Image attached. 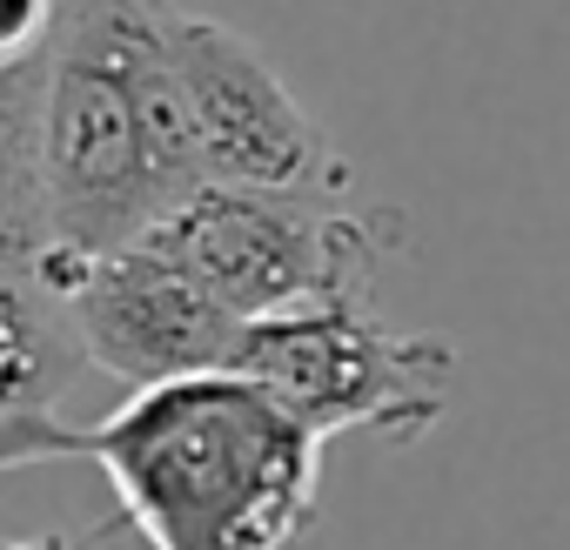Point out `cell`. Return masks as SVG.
<instances>
[{"label":"cell","instance_id":"obj_7","mask_svg":"<svg viewBox=\"0 0 570 550\" xmlns=\"http://www.w3.org/2000/svg\"><path fill=\"white\" fill-rule=\"evenodd\" d=\"M0 330H8V410H0V463L28 470L55 456V436L75 430L61 410L95 370L68 289L48 283L35 262H0Z\"/></svg>","mask_w":570,"mask_h":550},{"label":"cell","instance_id":"obj_8","mask_svg":"<svg viewBox=\"0 0 570 550\" xmlns=\"http://www.w3.org/2000/svg\"><path fill=\"white\" fill-rule=\"evenodd\" d=\"M61 0H0V61H21L35 48H48Z\"/></svg>","mask_w":570,"mask_h":550},{"label":"cell","instance_id":"obj_3","mask_svg":"<svg viewBox=\"0 0 570 550\" xmlns=\"http://www.w3.org/2000/svg\"><path fill=\"white\" fill-rule=\"evenodd\" d=\"M396 242V215L336 208V195H282V188H222L208 181L188 208H175L148 248L248 330L356 296L370 262Z\"/></svg>","mask_w":570,"mask_h":550},{"label":"cell","instance_id":"obj_4","mask_svg":"<svg viewBox=\"0 0 570 550\" xmlns=\"http://www.w3.org/2000/svg\"><path fill=\"white\" fill-rule=\"evenodd\" d=\"M242 376H255L323 443L343 430H376L390 443H416L443 423V410L456 396V350L443 336L396 330L356 289V296H336L303 316L255 323L248 350H242Z\"/></svg>","mask_w":570,"mask_h":550},{"label":"cell","instance_id":"obj_1","mask_svg":"<svg viewBox=\"0 0 570 550\" xmlns=\"http://www.w3.org/2000/svg\"><path fill=\"white\" fill-rule=\"evenodd\" d=\"M175 0H61L41 95V202L48 255L95 262L148 242L208 188L202 135L168 55Z\"/></svg>","mask_w":570,"mask_h":550},{"label":"cell","instance_id":"obj_9","mask_svg":"<svg viewBox=\"0 0 570 550\" xmlns=\"http://www.w3.org/2000/svg\"><path fill=\"white\" fill-rule=\"evenodd\" d=\"M8 550H81V543H68V537H14Z\"/></svg>","mask_w":570,"mask_h":550},{"label":"cell","instance_id":"obj_6","mask_svg":"<svg viewBox=\"0 0 570 550\" xmlns=\"http://www.w3.org/2000/svg\"><path fill=\"white\" fill-rule=\"evenodd\" d=\"M0 262H14V255H0ZM35 268L68 289V310H75V330H81L95 370L115 376L128 396L242 370L248 323L228 316L195 275H181L148 242H135L121 255L75 262V268H55V262H35Z\"/></svg>","mask_w":570,"mask_h":550},{"label":"cell","instance_id":"obj_2","mask_svg":"<svg viewBox=\"0 0 570 550\" xmlns=\"http://www.w3.org/2000/svg\"><path fill=\"white\" fill-rule=\"evenodd\" d=\"M108 477L148 550H289L323 510V436L255 376H188L55 436Z\"/></svg>","mask_w":570,"mask_h":550},{"label":"cell","instance_id":"obj_5","mask_svg":"<svg viewBox=\"0 0 570 550\" xmlns=\"http://www.w3.org/2000/svg\"><path fill=\"white\" fill-rule=\"evenodd\" d=\"M168 55L202 135L208 181L222 188H282V195H343L356 175L323 135V121L296 101L275 61L215 14L168 8Z\"/></svg>","mask_w":570,"mask_h":550}]
</instances>
